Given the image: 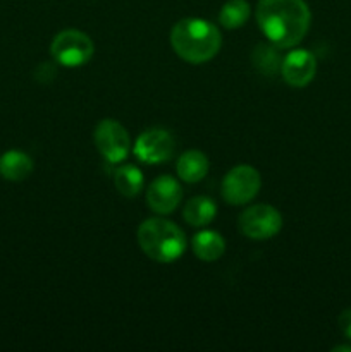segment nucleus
Returning a JSON list of instances; mask_svg holds the SVG:
<instances>
[{"label":"nucleus","instance_id":"nucleus-1","mask_svg":"<svg viewBox=\"0 0 351 352\" xmlns=\"http://www.w3.org/2000/svg\"><path fill=\"white\" fill-rule=\"evenodd\" d=\"M310 14L305 0H260L257 23L262 33L279 48H292L308 33Z\"/></svg>","mask_w":351,"mask_h":352},{"label":"nucleus","instance_id":"nucleus-2","mask_svg":"<svg viewBox=\"0 0 351 352\" xmlns=\"http://www.w3.org/2000/svg\"><path fill=\"white\" fill-rule=\"evenodd\" d=\"M222 36L215 24L200 17H186L171 30V47L182 60L203 64L219 54Z\"/></svg>","mask_w":351,"mask_h":352},{"label":"nucleus","instance_id":"nucleus-3","mask_svg":"<svg viewBox=\"0 0 351 352\" xmlns=\"http://www.w3.org/2000/svg\"><path fill=\"white\" fill-rule=\"evenodd\" d=\"M138 244L150 260L158 263H172L184 254L188 239L174 222L155 217L145 220L138 227Z\"/></svg>","mask_w":351,"mask_h":352},{"label":"nucleus","instance_id":"nucleus-4","mask_svg":"<svg viewBox=\"0 0 351 352\" xmlns=\"http://www.w3.org/2000/svg\"><path fill=\"white\" fill-rule=\"evenodd\" d=\"M95 45L86 33L79 30H64L54 38L50 54L57 64L65 67L85 65L93 57Z\"/></svg>","mask_w":351,"mask_h":352},{"label":"nucleus","instance_id":"nucleus-5","mask_svg":"<svg viewBox=\"0 0 351 352\" xmlns=\"http://www.w3.org/2000/svg\"><path fill=\"white\" fill-rule=\"evenodd\" d=\"M96 150L109 164H120L131 150V138L126 127L114 119L100 120L93 133Z\"/></svg>","mask_w":351,"mask_h":352},{"label":"nucleus","instance_id":"nucleus-6","mask_svg":"<svg viewBox=\"0 0 351 352\" xmlns=\"http://www.w3.org/2000/svg\"><path fill=\"white\" fill-rule=\"evenodd\" d=\"M241 234L255 241L270 239L282 229V217L270 205H253L244 210L237 220Z\"/></svg>","mask_w":351,"mask_h":352},{"label":"nucleus","instance_id":"nucleus-7","mask_svg":"<svg viewBox=\"0 0 351 352\" xmlns=\"http://www.w3.org/2000/svg\"><path fill=\"white\" fill-rule=\"evenodd\" d=\"M262 186L260 174L250 165L231 168L222 181V198L229 205H246L258 195Z\"/></svg>","mask_w":351,"mask_h":352},{"label":"nucleus","instance_id":"nucleus-8","mask_svg":"<svg viewBox=\"0 0 351 352\" xmlns=\"http://www.w3.org/2000/svg\"><path fill=\"white\" fill-rule=\"evenodd\" d=\"M174 153V138L167 129L151 127L141 133L134 143V155L138 160L148 165L164 164Z\"/></svg>","mask_w":351,"mask_h":352},{"label":"nucleus","instance_id":"nucleus-9","mask_svg":"<svg viewBox=\"0 0 351 352\" xmlns=\"http://www.w3.org/2000/svg\"><path fill=\"white\" fill-rule=\"evenodd\" d=\"M182 199V188L171 175H160L150 184L147 192V205L157 215H169L178 208Z\"/></svg>","mask_w":351,"mask_h":352},{"label":"nucleus","instance_id":"nucleus-10","mask_svg":"<svg viewBox=\"0 0 351 352\" xmlns=\"http://www.w3.org/2000/svg\"><path fill=\"white\" fill-rule=\"evenodd\" d=\"M317 60L313 54L308 50H291L284 58L281 65V76L289 86L292 88H303L310 85L315 78Z\"/></svg>","mask_w":351,"mask_h":352},{"label":"nucleus","instance_id":"nucleus-11","mask_svg":"<svg viewBox=\"0 0 351 352\" xmlns=\"http://www.w3.org/2000/svg\"><path fill=\"white\" fill-rule=\"evenodd\" d=\"M176 170H178L179 179L189 182V184H195V182L202 181L206 175V172H209V158H206L205 153L198 150L184 151L179 157Z\"/></svg>","mask_w":351,"mask_h":352},{"label":"nucleus","instance_id":"nucleus-12","mask_svg":"<svg viewBox=\"0 0 351 352\" xmlns=\"http://www.w3.org/2000/svg\"><path fill=\"white\" fill-rule=\"evenodd\" d=\"M34 164L30 155L10 150L0 157V175L7 181H24L33 172Z\"/></svg>","mask_w":351,"mask_h":352},{"label":"nucleus","instance_id":"nucleus-13","mask_svg":"<svg viewBox=\"0 0 351 352\" xmlns=\"http://www.w3.org/2000/svg\"><path fill=\"white\" fill-rule=\"evenodd\" d=\"M193 253L202 261H217L226 251V241L213 230H202L191 241Z\"/></svg>","mask_w":351,"mask_h":352},{"label":"nucleus","instance_id":"nucleus-14","mask_svg":"<svg viewBox=\"0 0 351 352\" xmlns=\"http://www.w3.org/2000/svg\"><path fill=\"white\" fill-rule=\"evenodd\" d=\"M251 64L260 74L272 78V76L281 74L282 57L279 54V47L268 43H260L251 52Z\"/></svg>","mask_w":351,"mask_h":352},{"label":"nucleus","instance_id":"nucleus-15","mask_svg":"<svg viewBox=\"0 0 351 352\" xmlns=\"http://www.w3.org/2000/svg\"><path fill=\"white\" fill-rule=\"evenodd\" d=\"M217 215V205L209 196H195L184 206V220L191 227L209 226Z\"/></svg>","mask_w":351,"mask_h":352},{"label":"nucleus","instance_id":"nucleus-16","mask_svg":"<svg viewBox=\"0 0 351 352\" xmlns=\"http://www.w3.org/2000/svg\"><path fill=\"white\" fill-rule=\"evenodd\" d=\"M143 174L134 165H120L114 172V184H116L117 191L126 198H134L140 195V191L143 189Z\"/></svg>","mask_w":351,"mask_h":352},{"label":"nucleus","instance_id":"nucleus-17","mask_svg":"<svg viewBox=\"0 0 351 352\" xmlns=\"http://www.w3.org/2000/svg\"><path fill=\"white\" fill-rule=\"evenodd\" d=\"M250 17V3L246 0H227L219 14V21L227 30H237Z\"/></svg>","mask_w":351,"mask_h":352},{"label":"nucleus","instance_id":"nucleus-18","mask_svg":"<svg viewBox=\"0 0 351 352\" xmlns=\"http://www.w3.org/2000/svg\"><path fill=\"white\" fill-rule=\"evenodd\" d=\"M339 327L344 337L351 340V309H344L339 316Z\"/></svg>","mask_w":351,"mask_h":352},{"label":"nucleus","instance_id":"nucleus-19","mask_svg":"<svg viewBox=\"0 0 351 352\" xmlns=\"http://www.w3.org/2000/svg\"><path fill=\"white\" fill-rule=\"evenodd\" d=\"M332 351H334V352H339V351H348V352H351V346H337V347H334Z\"/></svg>","mask_w":351,"mask_h":352}]
</instances>
